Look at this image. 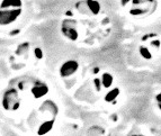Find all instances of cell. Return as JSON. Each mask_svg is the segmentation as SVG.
I'll list each match as a JSON object with an SVG mask.
<instances>
[{
    "label": "cell",
    "mask_w": 161,
    "mask_h": 136,
    "mask_svg": "<svg viewBox=\"0 0 161 136\" xmlns=\"http://www.w3.org/2000/svg\"><path fill=\"white\" fill-rule=\"evenodd\" d=\"M3 107L6 110L16 112L20 108V100H19V94L16 89H9L5 92L3 98Z\"/></svg>",
    "instance_id": "1"
},
{
    "label": "cell",
    "mask_w": 161,
    "mask_h": 136,
    "mask_svg": "<svg viewBox=\"0 0 161 136\" xmlns=\"http://www.w3.org/2000/svg\"><path fill=\"white\" fill-rule=\"evenodd\" d=\"M22 14V9H1L0 10V26H7L13 24Z\"/></svg>",
    "instance_id": "2"
},
{
    "label": "cell",
    "mask_w": 161,
    "mask_h": 136,
    "mask_svg": "<svg viewBox=\"0 0 161 136\" xmlns=\"http://www.w3.org/2000/svg\"><path fill=\"white\" fill-rule=\"evenodd\" d=\"M62 33L69 40H77L79 36V33L75 28V21H73V19H65L62 24Z\"/></svg>",
    "instance_id": "3"
},
{
    "label": "cell",
    "mask_w": 161,
    "mask_h": 136,
    "mask_svg": "<svg viewBox=\"0 0 161 136\" xmlns=\"http://www.w3.org/2000/svg\"><path fill=\"white\" fill-rule=\"evenodd\" d=\"M79 69V64L77 61L70 60L63 63L60 68V75L62 78H68L70 75H72L75 72H77V70Z\"/></svg>",
    "instance_id": "4"
},
{
    "label": "cell",
    "mask_w": 161,
    "mask_h": 136,
    "mask_svg": "<svg viewBox=\"0 0 161 136\" xmlns=\"http://www.w3.org/2000/svg\"><path fill=\"white\" fill-rule=\"evenodd\" d=\"M47 92H48L47 85L44 82H42V81H35L34 85L31 89V94L36 99H40L42 97H44Z\"/></svg>",
    "instance_id": "5"
},
{
    "label": "cell",
    "mask_w": 161,
    "mask_h": 136,
    "mask_svg": "<svg viewBox=\"0 0 161 136\" xmlns=\"http://www.w3.org/2000/svg\"><path fill=\"white\" fill-rule=\"evenodd\" d=\"M22 0H3L0 3V9L22 8Z\"/></svg>",
    "instance_id": "6"
},
{
    "label": "cell",
    "mask_w": 161,
    "mask_h": 136,
    "mask_svg": "<svg viewBox=\"0 0 161 136\" xmlns=\"http://www.w3.org/2000/svg\"><path fill=\"white\" fill-rule=\"evenodd\" d=\"M87 6H88L89 13L92 15H98L100 11V5L96 0H86Z\"/></svg>",
    "instance_id": "7"
},
{
    "label": "cell",
    "mask_w": 161,
    "mask_h": 136,
    "mask_svg": "<svg viewBox=\"0 0 161 136\" xmlns=\"http://www.w3.org/2000/svg\"><path fill=\"white\" fill-rule=\"evenodd\" d=\"M100 81H102L103 87H104L105 89H108L110 85L113 84V75L110 74V73H107V72L103 73Z\"/></svg>",
    "instance_id": "8"
},
{
    "label": "cell",
    "mask_w": 161,
    "mask_h": 136,
    "mask_svg": "<svg viewBox=\"0 0 161 136\" xmlns=\"http://www.w3.org/2000/svg\"><path fill=\"white\" fill-rule=\"evenodd\" d=\"M118 95H119V89L118 88H114L113 90H109V92H107V95L105 96V101H113V100H115L117 98Z\"/></svg>",
    "instance_id": "9"
},
{
    "label": "cell",
    "mask_w": 161,
    "mask_h": 136,
    "mask_svg": "<svg viewBox=\"0 0 161 136\" xmlns=\"http://www.w3.org/2000/svg\"><path fill=\"white\" fill-rule=\"evenodd\" d=\"M139 52H140V54L144 57V59H147V60H150L151 57H152V54H151V52L149 51V48L148 47H145V46H141L140 47V50H139Z\"/></svg>",
    "instance_id": "10"
},
{
    "label": "cell",
    "mask_w": 161,
    "mask_h": 136,
    "mask_svg": "<svg viewBox=\"0 0 161 136\" xmlns=\"http://www.w3.org/2000/svg\"><path fill=\"white\" fill-rule=\"evenodd\" d=\"M130 14L131 15H133V16H142V15H144L145 14V9L144 8H132L131 10H130Z\"/></svg>",
    "instance_id": "11"
},
{
    "label": "cell",
    "mask_w": 161,
    "mask_h": 136,
    "mask_svg": "<svg viewBox=\"0 0 161 136\" xmlns=\"http://www.w3.org/2000/svg\"><path fill=\"white\" fill-rule=\"evenodd\" d=\"M30 45L28 44H22V45H19L18 50H17V54H23L24 52H26L28 50Z\"/></svg>",
    "instance_id": "12"
},
{
    "label": "cell",
    "mask_w": 161,
    "mask_h": 136,
    "mask_svg": "<svg viewBox=\"0 0 161 136\" xmlns=\"http://www.w3.org/2000/svg\"><path fill=\"white\" fill-rule=\"evenodd\" d=\"M94 85H95V88H96L97 91H100L103 88V84H102V81H100V79H95L94 80Z\"/></svg>",
    "instance_id": "13"
},
{
    "label": "cell",
    "mask_w": 161,
    "mask_h": 136,
    "mask_svg": "<svg viewBox=\"0 0 161 136\" xmlns=\"http://www.w3.org/2000/svg\"><path fill=\"white\" fill-rule=\"evenodd\" d=\"M35 55L37 59H42L43 57V52L41 51V48H35Z\"/></svg>",
    "instance_id": "14"
},
{
    "label": "cell",
    "mask_w": 161,
    "mask_h": 136,
    "mask_svg": "<svg viewBox=\"0 0 161 136\" xmlns=\"http://www.w3.org/2000/svg\"><path fill=\"white\" fill-rule=\"evenodd\" d=\"M130 1H131V0H121V5L123 6V7H125V6H126Z\"/></svg>",
    "instance_id": "15"
},
{
    "label": "cell",
    "mask_w": 161,
    "mask_h": 136,
    "mask_svg": "<svg viewBox=\"0 0 161 136\" xmlns=\"http://www.w3.org/2000/svg\"><path fill=\"white\" fill-rule=\"evenodd\" d=\"M157 99V101H158V104H161V94H159L158 96L156 97Z\"/></svg>",
    "instance_id": "16"
}]
</instances>
